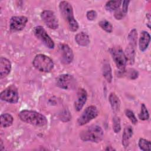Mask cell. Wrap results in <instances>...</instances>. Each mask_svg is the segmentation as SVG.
<instances>
[{
    "label": "cell",
    "mask_w": 151,
    "mask_h": 151,
    "mask_svg": "<svg viewBox=\"0 0 151 151\" xmlns=\"http://www.w3.org/2000/svg\"><path fill=\"white\" fill-rule=\"evenodd\" d=\"M18 117L21 121L35 126L42 127L47 124L45 116L33 110H22L18 114Z\"/></svg>",
    "instance_id": "obj_1"
},
{
    "label": "cell",
    "mask_w": 151,
    "mask_h": 151,
    "mask_svg": "<svg viewBox=\"0 0 151 151\" xmlns=\"http://www.w3.org/2000/svg\"><path fill=\"white\" fill-rule=\"evenodd\" d=\"M59 9L61 15L67 22L70 31L73 32L76 31L79 25L74 17L73 9L71 5L68 1H63L59 4Z\"/></svg>",
    "instance_id": "obj_2"
},
{
    "label": "cell",
    "mask_w": 151,
    "mask_h": 151,
    "mask_svg": "<svg viewBox=\"0 0 151 151\" xmlns=\"http://www.w3.org/2000/svg\"><path fill=\"white\" fill-rule=\"evenodd\" d=\"M80 136L83 141L99 143L102 140L104 136V132L100 126L93 125L83 130L80 133Z\"/></svg>",
    "instance_id": "obj_3"
},
{
    "label": "cell",
    "mask_w": 151,
    "mask_h": 151,
    "mask_svg": "<svg viewBox=\"0 0 151 151\" xmlns=\"http://www.w3.org/2000/svg\"><path fill=\"white\" fill-rule=\"evenodd\" d=\"M33 66L41 72H50L54 68V62L48 56L39 54L35 56L32 60Z\"/></svg>",
    "instance_id": "obj_4"
},
{
    "label": "cell",
    "mask_w": 151,
    "mask_h": 151,
    "mask_svg": "<svg viewBox=\"0 0 151 151\" xmlns=\"http://www.w3.org/2000/svg\"><path fill=\"white\" fill-rule=\"evenodd\" d=\"M110 52L117 68L123 71L126 68L127 62L124 52H123V50L119 47L110 48Z\"/></svg>",
    "instance_id": "obj_5"
},
{
    "label": "cell",
    "mask_w": 151,
    "mask_h": 151,
    "mask_svg": "<svg viewBox=\"0 0 151 151\" xmlns=\"http://www.w3.org/2000/svg\"><path fill=\"white\" fill-rule=\"evenodd\" d=\"M55 83L57 86L64 90H74L77 84L76 78L68 74L58 76L56 78Z\"/></svg>",
    "instance_id": "obj_6"
},
{
    "label": "cell",
    "mask_w": 151,
    "mask_h": 151,
    "mask_svg": "<svg viewBox=\"0 0 151 151\" xmlns=\"http://www.w3.org/2000/svg\"><path fill=\"white\" fill-rule=\"evenodd\" d=\"M0 99L10 103H17L19 100L18 88L14 85L8 86L1 93Z\"/></svg>",
    "instance_id": "obj_7"
},
{
    "label": "cell",
    "mask_w": 151,
    "mask_h": 151,
    "mask_svg": "<svg viewBox=\"0 0 151 151\" xmlns=\"http://www.w3.org/2000/svg\"><path fill=\"white\" fill-rule=\"evenodd\" d=\"M33 32L35 36L39 39L47 47L50 49H53L54 48L55 44L53 40L42 26H37L34 27Z\"/></svg>",
    "instance_id": "obj_8"
},
{
    "label": "cell",
    "mask_w": 151,
    "mask_h": 151,
    "mask_svg": "<svg viewBox=\"0 0 151 151\" xmlns=\"http://www.w3.org/2000/svg\"><path fill=\"white\" fill-rule=\"evenodd\" d=\"M99 114V111L94 106H90L87 107L77 120V123L79 126H83L91 120L95 119Z\"/></svg>",
    "instance_id": "obj_9"
},
{
    "label": "cell",
    "mask_w": 151,
    "mask_h": 151,
    "mask_svg": "<svg viewBox=\"0 0 151 151\" xmlns=\"http://www.w3.org/2000/svg\"><path fill=\"white\" fill-rule=\"evenodd\" d=\"M41 18L44 24L50 29H55L58 27V21L54 12L51 10H44L41 14Z\"/></svg>",
    "instance_id": "obj_10"
},
{
    "label": "cell",
    "mask_w": 151,
    "mask_h": 151,
    "mask_svg": "<svg viewBox=\"0 0 151 151\" xmlns=\"http://www.w3.org/2000/svg\"><path fill=\"white\" fill-rule=\"evenodd\" d=\"M58 48L62 62L65 64L71 63L73 60L74 54L69 45L66 44H60Z\"/></svg>",
    "instance_id": "obj_11"
},
{
    "label": "cell",
    "mask_w": 151,
    "mask_h": 151,
    "mask_svg": "<svg viewBox=\"0 0 151 151\" xmlns=\"http://www.w3.org/2000/svg\"><path fill=\"white\" fill-rule=\"evenodd\" d=\"M28 22L27 17L25 16H14L10 19V28L12 31H19L22 30Z\"/></svg>",
    "instance_id": "obj_12"
},
{
    "label": "cell",
    "mask_w": 151,
    "mask_h": 151,
    "mask_svg": "<svg viewBox=\"0 0 151 151\" xmlns=\"http://www.w3.org/2000/svg\"><path fill=\"white\" fill-rule=\"evenodd\" d=\"M87 99V93L84 88H79L77 93V99L74 102V108L77 111H80Z\"/></svg>",
    "instance_id": "obj_13"
},
{
    "label": "cell",
    "mask_w": 151,
    "mask_h": 151,
    "mask_svg": "<svg viewBox=\"0 0 151 151\" xmlns=\"http://www.w3.org/2000/svg\"><path fill=\"white\" fill-rule=\"evenodd\" d=\"M11 70V63L10 61L5 57L0 58V77L3 78L7 76Z\"/></svg>",
    "instance_id": "obj_14"
},
{
    "label": "cell",
    "mask_w": 151,
    "mask_h": 151,
    "mask_svg": "<svg viewBox=\"0 0 151 151\" xmlns=\"http://www.w3.org/2000/svg\"><path fill=\"white\" fill-rule=\"evenodd\" d=\"M150 41V35L147 31H142L139 41V47L141 51L143 52L147 48Z\"/></svg>",
    "instance_id": "obj_15"
},
{
    "label": "cell",
    "mask_w": 151,
    "mask_h": 151,
    "mask_svg": "<svg viewBox=\"0 0 151 151\" xmlns=\"http://www.w3.org/2000/svg\"><path fill=\"white\" fill-rule=\"evenodd\" d=\"M133 130L130 126L125 127L122 134V145L124 147H127L129 144V140L132 137Z\"/></svg>",
    "instance_id": "obj_16"
},
{
    "label": "cell",
    "mask_w": 151,
    "mask_h": 151,
    "mask_svg": "<svg viewBox=\"0 0 151 151\" xmlns=\"http://www.w3.org/2000/svg\"><path fill=\"white\" fill-rule=\"evenodd\" d=\"M75 40L78 45L82 47H86L90 43L88 35L84 32H81L76 34L75 36Z\"/></svg>",
    "instance_id": "obj_17"
},
{
    "label": "cell",
    "mask_w": 151,
    "mask_h": 151,
    "mask_svg": "<svg viewBox=\"0 0 151 151\" xmlns=\"http://www.w3.org/2000/svg\"><path fill=\"white\" fill-rule=\"evenodd\" d=\"M109 100L113 110L114 111H119L120 106V101L114 93H111L110 94Z\"/></svg>",
    "instance_id": "obj_18"
},
{
    "label": "cell",
    "mask_w": 151,
    "mask_h": 151,
    "mask_svg": "<svg viewBox=\"0 0 151 151\" xmlns=\"http://www.w3.org/2000/svg\"><path fill=\"white\" fill-rule=\"evenodd\" d=\"M102 72L103 77L108 83H111L112 81V73L111 68L109 63L104 61L102 67Z\"/></svg>",
    "instance_id": "obj_19"
},
{
    "label": "cell",
    "mask_w": 151,
    "mask_h": 151,
    "mask_svg": "<svg viewBox=\"0 0 151 151\" xmlns=\"http://www.w3.org/2000/svg\"><path fill=\"white\" fill-rule=\"evenodd\" d=\"M1 126L2 127H7L12 125L14 118L11 114L9 113H4L1 115Z\"/></svg>",
    "instance_id": "obj_20"
},
{
    "label": "cell",
    "mask_w": 151,
    "mask_h": 151,
    "mask_svg": "<svg viewBox=\"0 0 151 151\" xmlns=\"http://www.w3.org/2000/svg\"><path fill=\"white\" fill-rule=\"evenodd\" d=\"M122 3L120 0H111L109 1L105 5L106 9L109 11H116L120 8Z\"/></svg>",
    "instance_id": "obj_21"
},
{
    "label": "cell",
    "mask_w": 151,
    "mask_h": 151,
    "mask_svg": "<svg viewBox=\"0 0 151 151\" xmlns=\"http://www.w3.org/2000/svg\"><path fill=\"white\" fill-rule=\"evenodd\" d=\"M135 48L129 45V46L126 49V52H124L127 61H129L130 64H132L134 61V55H135Z\"/></svg>",
    "instance_id": "obj_22"
},
{
    "label": "cell",
    "mask_w": 151,
    "mask_h": 151,
    "mask_svg": "<svg viewBox=\"0 0 151 151\" xmlns=\"http://www.w3.org/2000/svg\"><path fill=\"white\" fill-rule=\"evenodd\" d=\"M137 31L136 29L134 28L132 30H131V31L130 32L128 35V40H129L130 45L134 48L136 47V43H137Z\"/></svg>",
    "instance_id": "obj_23"
},
{
    "label": "cell",
    "mask_w": 151,
    "mask_h": 151,
    "mask_svg": "<svg viewBox=\"0 0 151 151\" xmlns=\"http://www.w3.org/2000/svg\"><path fill=\"white\" fill-rule=\"evenodd\" d=\"M99 25L101 27L102 29L108 33H110L113 31V26L106 19L100 21L99 22Z\"/></svg>",
    "instance_id": "obj_24"
},
{
    "label": "cell",
    "mask_w": 151,
    "mask_h": 151,
    "mask_svg": "<svg viewBox=\"0 0 151 151\" xmlns=\"http://www.w3.org/2000/svg\"><path fill=\"white\" fill-rule=\"evenodd\" d=\"M139 118L142 120H147L149 118V113L145 104H141L140 111L139 114Z\"/></svg>",
    "instance_id": "obj_25"
},
{
    "label": "cell",
    "mask_w": 151,
    "mask_h": 151,
    "mask_svg": "<svg viewBox=\"0 0 151 151\" xmlns=\"http://www.w3.org/2000/svg\"><path fill=\"white\" fill-rule=\"evenodd\" d=\"M139 147L142 150H150V142L143 138H140L139 140Z\"/></svg>",
    "instance_id": "obj_26"
},
{
    "label": "cell",
    "mask_w": 151,
    "mask_h": 151,
    "mask_svg": "<svg viewBox=\"0 0 151 151\" xmlns=\"http://www.w3.org/2000/svg\"><path fill=\"white\" fill-rule=\"evenodd\" d=\"M113 128L115 133H119L121 130L120 120L119 117L114 116L113 118Z\"/></svg>",
    "instance_id": "obj_27"
},
{
    "label": "cell",
    "mask_w": 151,
    "mask_h": 151,
    "mask_svg": "<svg viewBox=\"0 0 151 151\" xmlns=\"http://www.w3.org/2000/svg\"><path fill=\"white\" fill-rule=\"evenodd\" d=\"M125 114L133 124H137V118L136 117L134 113L132 110H130L129 109H126L125 110Z\"/></svg>",
    "instance_id": "obj_28"
},
{
    "label": "cell",
    "mask_w": 151,
    "mask_h": 151,
    "mask_svg": "<svg viewBox=\"0 0 151 151\" xmlns=\"http://www.w3.org/2000/svg\"><path fill=\"white\" fill-rule=\"evenodd\" d=\"M97 16V14L96 11L94 10H90L87 12L86 17L89 21H93L94 20Z\"/></svg>",
    "instance_id": "obj_29"
},
{
    "label": "cell",
    "mask_w": 151,
    "mask_h": 151,
    "mask_svg": "<svg viewBox=\"0 0 151 151\" xmlns=\"http://www.w3.org/2000/svg\"><path fill=\"white\" fill-rule=\"evenodd\" d=\"M125 15L126 14L120 8L116 10L114 12V17L116 19H122L123 18H124Z\"/></svg>",
    "instance_id": "obj_30"
},
{
    "label": "cell",
    "mask_w": 151,
    "mask_h": 151,
    "mask_svg": "<svg viewBox=\"0 0 151 151\" xmlns=\"http://www.w3.org/2000/svg\"><path fill=\"white\" fill-rule=\"evenodd\" d=\"M130 3V1H122V11L126 14V13L127 12V10H128V6H129V4Z\"/></svg>",
    "instance_id": "obj_31"
},
{
    "label": "cell",
    "mask_w": 151,
    "mask_h": 151,
    "mask_svg": "<svg viewBox=\"0 0 151 151\" xmlns=\"http://www.w3.org/2000/svg\"><path fill=\"white\" fill-rule=\"evenodd\" d=\"M128 76H129L131 79H136L138 77V73L136 70L131 69L128 74Z\"/></svg>",
    "instance_id": "obj_32"
},
{
    "label": "cell",
    "mask_w": 151,
    "mask_h": 151,
    "mask_svg": "<svg viewBox=\"0 0 151 151\" xmlns=\"http://www.w3.org/2000/svg\"><path fill=\"white\" fill-rule=\"evenodd\" d=\"M0 150H4V145H3V142L2 140L1 139V142H0Z\"/></svg>",
    "instance_id": "obj_33"
},
{
    "label": "cell",
    "mask_w": 151,
    "mask_h": 151,
    "mask_svg": "<svg viewBox=\"0 0 151 151\" xmlns=\"http://www.w3.org/2000/svg\"><path fill=\"white\" fill-rule=\"evenodd\" d=\"M106 150H115L114 148H113V147H111V146H107L106 148V149H105Z\"/></svg>",
    "instance_id": "obj_34"
}]
</instances>
